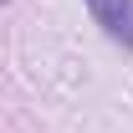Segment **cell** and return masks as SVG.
<instances>
[{"label": "cell", "instance_id": "6da1fadb", "mask_svg": "<svg viewBox=\"0 0 133 133\" xmlns=\"http://www.w3.org/2000/svg\"><path fill=\"white\" fill-rule=\"evenodd\" d=\"M87 10H92V21L102 26L108 41L133 51V0H87Z\"/></svg>", "mask_w": 133, "mask_h": 133}]
</instances>
